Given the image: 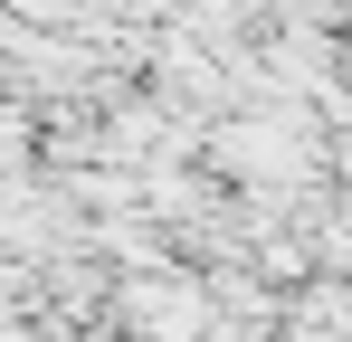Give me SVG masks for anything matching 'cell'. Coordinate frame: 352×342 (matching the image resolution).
I'll use <instances>...</instances> for the list:
<instances>
[{"instance_id":"obj_1","label":"cell","mask_w":352,"mask_h":342,"mask_svg":"<svg viewBox=\"0 0 352 342\" xmlns=\"http://www.w3.org/2000/svg\"><path fill=\"white\" fill-rule=\"evenodd\" d=\"M229 323L219 285L200 266H162V276H115L105 295V342H210Z\"/></svg>"}]
</instances>
